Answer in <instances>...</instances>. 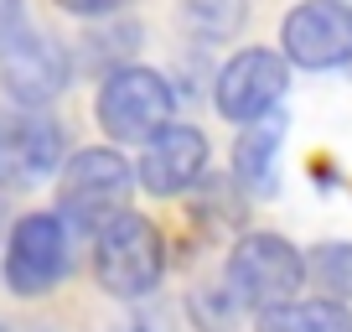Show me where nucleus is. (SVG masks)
Here are the masks:
<instances>
[{"label":"nucleus","mask_w":352,"mask_h":332,"mask_svg":"<svg viewBox=\"0 0 352 332\" xmlns=\"http://www.w3.org/2000/svg\"><path fill=\"white\" fill-rule=\"evenodd\" d=\"M73 270V234L57 213H26L11 223L6 239V291L16 296H47L63 286V276Z\"/></svg>","instance_id":"obj_5"},{"label":"nucleus","mask_w":352,"mask_h":332,"mask_svg":"<svg viewBox=\"0 0 352 332\" xmlns=\"http://www.w3.org/2000/svg\"><path fill=\"white\" fill-rule=\"evenodd\" d=\"M259 332H352V311L347 301H331V296H311V301H285V307L264 311Z\"/></svg>","instance_id":"obj_12"},{"label":"nucleus","mask_w":352,"mask_h":332,"mask_svg":"<svg viewBox=\"0 0 352 332\" xmlns=\"http://www.w3.org/2000/svg\"><path fill=\"white\" fill-rule=\"evenodd\" d=\"M285 63L327 73V68L352 63V6L347 0H306L280 21Z\"/></svg>","instance_id":"obj_9"},{"label":"nucleus","mask_w":352,"mask_h":332,"mask_svg":"<svg viewBox=\"0 0 352 332\" xmlns=\"http://www.w3.org/2000/svg\"><path fill=\"white\" fill-rule=\"evenodd\" d=\"M306 286V255L280 234H243L228 255V296L239 311H275Z\"/></svg>","instance_id":"obj_3"},{"label":"nucleus","mask_w":352,"mask_h":332,"mask_svg":"<svg viewBox=\"0 0 352 332\" xmlns=\"http://www.w3.org/2000/svg\"><path fill=\"white\" fill-rule=\"evenodd\" d=\"M0 239H6V203H0Z\"/></svg>","instance_id":"obj_17"},{"label":"nucleus","mask_w":352,"mask_h":332,"mask_svg":"<svg viewBox=\"0 0 352 332\" xmlns=\"http://www.w3.org/2000/svg\"><path fill=\"white\" fill-rule=\"evenodd\" d=\"M0 332H16V327H6V322H0Z\"/></svg>","instance_id":"obj_18"},{"label":"nucleus","mask_w":352,"mask_h":332,"mask_svg":"<svg viewBox=\"0 0 352 332\" xmlns=\"http://www.w3.org/2000/svg\"><path fill=\"white\" fill-rule=\"evenodd\" d=\"M202 177H208V135L182 120H171L161 135H151L140 166H135V182L155 198H182Z\"/></svg>","instance_id":"obj_10"},{"label":"nucleus","mask_w":352,"mask_h":332,"mask_svg":"<svg viewBox=\"0 0 352 332\" xmlns=\"http://www.w3.org/2000/svg\"><path fill=\"white\" fill-rule=\"evenodd\" d=\"M104 135L124 145H145L151 135H161L176 120V94L155 68L140 63H120L109 68V78L99 83V99H94Z\"/></svg>","instance_id":"obj_4"},{"label":"nucleus","mask_w":352,"mask_h":332,"mask_svg":"<svg viewBox=\"0 0 352 332\" xmlns=\"http://www.w3.org/2000/svg\"><path fill=\"white\" fill-rule=\"evenodd\" d=\"M94 276L109 296L140 301L161 286L166 276V239L145 213H114L99 234H94Z\"/></svg>","instance_id":"obj_2"},{"label":"nucleus","mask_w":352,"mask_h":332,"mask_svg":"<svg viewBox=\"0 0 352 332\" xmlns=\"http://www.w3.org/2000/svg\"><path fill=\"white\" fill-rule=\"evenodd\" d=\"M280 145H285V114L280 110H270V114L243 125L239 145H233V177L243 182V192H254V198H270V192H275Z\"/></svg>","instance_id":"obj_11"},{"label":"nucleus","mask_w":352,"mask_h":332,"mask_svg":"<svg viewBox=\"0 0 352 332\" xmlns=\"http://www.w3.org/2000/svg\"><path fill=\"white\" fill-rule=\"evenodd\" d=\"M290 83V63L270 47H243L223 63L218 83H212V104L228 125H249L259 114H270L280 99H285Z\"/></svg>","instance_id":"obj_8"},{"label":"nucleus","mask_w":352,"mask_h":332,"mask_svg":"<svg viewBox=\"0 0 352 332\" xmlns=\"http://www.w3.org/2000/svg\"><path fill=\"white\" fill-rule=\"evenodd\" d=\"M306 276L331 301H352V244H321L316 255L306 260Z\"/></svg>","instance_id":"obj_13"},{"label":"nucleus","mask_w":352,"mask_h":332,"mask_svg":"<svg viewBox=\"0 0 352 332\" xmlns=\"http://www.w3.org/2000/svg\"><path fill=\"white\" fill-rule=\"evenodd\" d=\"M63 11H73V16H88V21H104V16H114L124 6V0H57Z\"/></svg>","instance_id":"obj_15"},{"label":"nucleus","mask_w":352,"mask_h":332,"mask_svg":"<svg viewBox=\"0 0 352 332\" xmlns=\"http://www.w3.org/2000/svg\"><path fill=\"white\" fill-rule=\"evenodd\" d=\"M130 161L114 145H88L57 172V218L67 223V234H99L114 213L130 208Z\"/></svg>","instance_id":"obj_1"},{"label":"nucleus","mask_w":352,"mask_h":332,"mask_svg":"<svg viewBox=\"0 0 352 332\" xmlns=\"http://www.w3.org/2000/svg\"><path fill=\"white\" fill-rule=\"evenodd\" d=\"M67 161V135L42 110H0V187L32 192L52 182Z\"/></svg>","instance_id":"obj_6"},{"label":"nucleus","mask_w":352,"mask_h":332,"mask_svg":"<svg viewBox=\"0 0 352 332\" xmlns=\"http://www.w3.org/2000/svg\"><path fill=\"white\" fill-rule=\"evenodd\" d=\"M26 21V6L21 0H0V37L11 32V26H21Z\"/></svg>","instance_id":"obj_16"},{"label":"nucleus","mask_w":352,"mask_h":332,"mask_svg":"<svg viewBox=\"0 0 352 332\" xmlns=\"http://www.w3.org/2000/svg\"><path fill=\"white\" fill-rule=\"evenodd\" d=\"M182 21H187L192 37H212V42H223V37L239 32L243 0H187V6H182Z\"/></svg>","instance_id":"obj_14"},{"label":"nucleus","mask_w":352,"mask_h":332,"mask_svg":"<svg viewBox=\"0 0 352 332\" xmlns=\"http://www.w3.org/2000/svg\"><path fill=\"white\" fill-rule=\"evenodd\" d=\"M67 78H73V63H67V47L57 37L36 32L32 21L11 26L0 37V83H6V94L21 110L52 104L67 89Z\"/></svg>","instance_id":"obj_7"}]
</instances>
